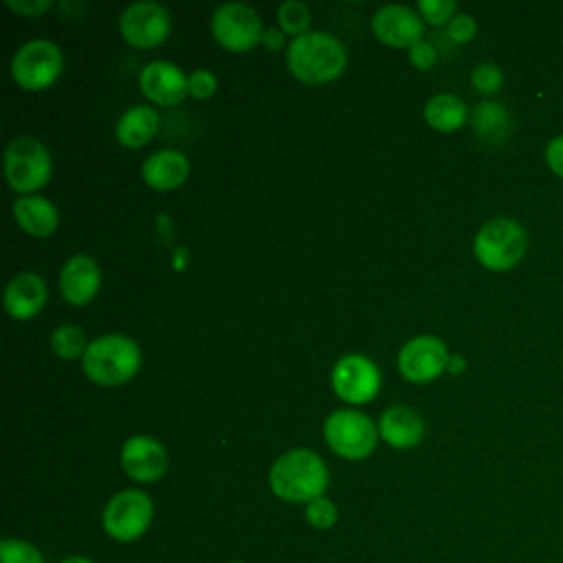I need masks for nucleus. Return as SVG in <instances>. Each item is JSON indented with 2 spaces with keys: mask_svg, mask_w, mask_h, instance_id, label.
<instances>
[{
  "mask_svg": "<svg viewBox=\"0 0 563 563\" xmlns=\"http://www.w3.org/2000/svg\"><path fill=\"white\" fill-rule=\"evenodd\" d=\"M273 493L284 501H306L323 497L328 486V468L310 449H292L277 457L268 475Z\"/></svg>",
  "mask_w": 563,
  "mask_h": 563,
  "instance_id": "obj_1",
  "label": "nucleus"
},
{
  "mask_svg": "<svg viewBox=\"0 0 563 563\" xmlns=\"http://www.w3.org/2000/svg\"><path fill=\"white\" fill-rule=\"evenodd\" d=\"M347 55L343 44L321 31L297 35L288 46V70L303 84H325L336 79L345 68Z\"/></svg>",
  "mask_w": 563,
  "mask_h": 563,
  "instance_id": "obj_2",
  "label": "nucleus"
},
{
  "mask_svg": "<svg viewBox=\"0 0 563 563\" xmlns=\"http://www.w3.org/2000/svg\"><path fill=\"white\" fill-rule=\"evenodd\" d=\"M81 367L84 374L99 385H121L139 372L141 350L123 334H103L88 343Z\"/></svg>",
  "mask_w": 563,
  "mask_h": 563,
  "instance_id": "obj_3",
  "label": "nucleus"
},
{
  "mask_svg": "<svg viewBox=\"0 0 563 563\" xmlns=\"http://www.w3.org/2000/svg\"><path fill=\"white\" fill-rule=\"evenodd\" d=\"M528 251V233L512 218L488 220L473 240L475 260L488 271L515 268Z\"/></svg>",
  "mask_w": 563,
  "mask_h": 563,
  "instance_id": "obj_4",
  "label": "nucleus"
},
{
  "mask_svg": "<svg viewBox=\"0 0 563 563\" xmlns=\"http://www.w3.org/2000/svg\"><path fill=\"white\" fill-rule=\"evenodd\" d=\"M53 161L48 150L35 136H18L4 152V176L13 191L31 194L51 178Z\"/></svg>",
  "mask_w": 563,
  "mask_h": 563,
  "instance_id": "obj_5",
  "label": "nucleus"
},
{
  "mask_svg": "<svg viewBox=\"0 0 563 563\" xmlns=\"http://www.w3.org/2000/svg\"><path fill=\"white\" fill-rule=\"evenodd\" d=\"M323 435L336 455L345 460H363L374 451L378 429L361 411L336 409L325 418Z\"/></svg>",
  "mask_w": 563,
  "mask_h": 563,
  "instance_id": "obj_6",
  "label": "nucleus"
},
{
  "mask_svg": "<svg viewBox=\"0 0 563 563\" xmlns=\"http://www.w3.org/2000/svg\"><path fill=\"white\" fill-rule=\"evenodd\" d=\"M62 51L48 40H31L11 59V77L22 90H46L62 73Z\"/></svg>",
  "mask_w": 563,
  "mask_h": 563,
  "instance_id": "obj_7",
  "label": "nucleus"
},
{
  "mask_svg": "<svg viewBox=\"0 0 563 563\" xmlns=\"http://www.w3.org/2000/svg\"><path fill=\"white\" fill-rule=\"evenodd\" d=\"M152 515V499L136 488H128L108 501L103 510V528L117 541H134L147 530Z\"/></svg>",
  "mask_w": 563,
  "mask_h": 563,
  "instance_id": "obj_8",
  "label": "nucleus"
},
{
  "mask_svg": "<svg viewBox=\"0 0 563 563\" xmlns=\"http://www.w3.org/2000/svg\"><path fill=\"white\" fill-rule=\"evenodd\" d=\"M211 33L220 46L233 53H244L262 42V20L249 4L229 2L216 9L211 18Z\"/></svg>",
  "mask_w": 563,
  "mask_h": 563,
  "instance_id": "obj_9",
  "label": "nucleus"
},
{
  "mask_svg": "<svg viewBox=\"0 0 563 563\" xmlns=\"http://www.w3.org/2000/svg\"><path fill=\"white\" fill-rule=\"evenodd\" d=\"M119 31L128 44L152 48L167 40L172 31V18L167 9L156 2H134L121 13Z\"/></svg>",
  "mask_w": 563,
  "mask_h": 563,
  "instance_id": "obj_10",
  "label": "nucleus"
},
{
  "mask_svg": "<svg viewBox=\"0 0 563 563\" xmlns=\"http://www.w3.org/2000/svg\"><path fill=\"white\" fill-rule=\"evenodd\" d=\"M332 387L350 405L369 402L380 387L378 367L363 354H347L332 369Z\"/></svg>",
  "mask_w": 563,
  "mask_h": 563,
  "instance_id": "obj_11",
  "label": "nucleus"
},
{
  "mask_svg": "<svg viewBox=\"0 0 563 563\" xmlns=\"http://www.w3.org/2000/svg\"><path fill=\"white\" fill-rule=\"evenodd\" d=\"M449 350L444 341L431 334H420L407 341L398 352V369L411 383H427L446 369Z\"/></svg>",
  "mask_w": 563,
  "mask_h": 563,
  "instance_id": "obj_12",
  "label": "nucleus"
},
{
  "mask_svg": "<svg viewBox=\"0 0 563 563\" xmlns=\"http://www.w3.org/2000/svg\"><path fill=\"white\" fill-rule=\"evenodd\" d=\"M372 29L383 44L396 48H411L422 42L424 35L422 18L402 4H387L378 9L372 18Z\"/></svg>",
  "mask_w": 563,
  "mask_h": 563,
  "instance_id": "obj_13",
  "label": "nucleus"
},
{
  "mask_svg": "<svg viewBox=\"0 0 563 563\" xmlns=\"http://www.w3.org/2000/svg\"><path fill=\"white\" fill-rule=\"evenodd\" d=\"M123 471L136 482H156L167 471V453L152 435H132L121 449Z\"/></svg>",
  "mask_w": 563,
  "mask_h": 563,
  "instance_id": "obj_14",
  "label": "nucleus"
},
{
  "mask_svg": "<svg viewBox=\"0 0 563 563\" xmlns=\"http://www.w3.org/2000/svg\"><path fill=\"white\" fill-rule=\"evenodd\" d=\"M143 95L158 106H176L189 95V77L172 62H152L141 70Z\"/></svg>",
  "mask_w": 563,
  "mask_h": 563,
  "instance_id": "obj_15",
  "label": "nucleus"
},
{
  "mask_svg": "<svg viewBox=\"0 0 563 563\" xmlns=\"http://www.w3.org/2000/svg\"><path fill=\"white\" fill-rule=\"evenodd\" d=\"M101 284V273L99 266L92 257L88 255H75L70 257L62 273H59V290L62 297L73 303V306H84L88 303Z\"/></svg>",
  "mask_w": 563,
  "mask_h": 563,
  "instance_id": "obj_16",
  "label": "nucleus"
},
{
  "mask_svg": "<svg viewBox=\"0 0 563 563\" xmlns=\"http://www.w3.org/2000/svg\"><path fill=\"white\" fill-rule=\"evenodd\" d=\"M46 301V284L35 273H18L4 290V308L13 319H33Z\"/></svg>",
  "mask_w": 563,
  "mask_h": 563,
  "instance_id": "obj_17",
  "label": "nucleus"
},
{
  "mask_svg": "<svg viewBox=\"0 0 563 563\" xmlns=\"http://www.w3.org/2000/svg\"><path fill=\"white\" fill-rule=\"evenodd\" d=\"M378 433L387 444L396 449H411L420 444L424 435V420L416 409L407 405H394L387 411H383Z\"/></svg>",
  "mask_w": 563,
  "mask_h": 563,
  "instance_id": "obj_18",
  "label": "nucleus"
},
{
  "mask_svg": "<svg viewBox=\"0 0 563 563\" xmlns=\"http://www.w3.org/2000/svg\"><path fill=\"white\" fill-rule=\"evenodd\" d=\"M141 174L150 187L158 191H169L185 183L189 174V161L185 158L183 152L158 150L145 158Z\"/></svg>",
  "mask_w": 563,
  "mask_h": 563,
  "instance_id": "obj_19",
  "label": "nucleus"
},
{
  "mask_svg": "<svg viewBox=\"0 0 563 563\" xmlns=\"http://www.w3.org/2000/svg\"><path fill=\"white\" fill-rule=\"evenodd\" d=\"M13 218L18 227L35 238H46L57 229L59 216L51 200L42 196H22L13 202Z\"/></svg>",
  "mask_w": 563,
  "mask_h": 563,
  "instance_id": "obj_20",
  "label": "nucleus"
},
{
  "mask_svg": "<svg viewBox=\"0 0 563 563\" xmlns=\"http://www.w3.org/2000/svg\"><path fill=\"white\" fill-rule=\"evenodd\" d=\"M158 130V112L150 106L125 110L117 123V139L125 147H141L154 139Z\"/></svg>",
  "mask_w": 563,
  "mask_h": 563,
  "instance_id": "obj_21",
  "label": "nucleus"
},
{
  "mask_svg": "<svg viewBox=\"0 0 563 563\" xmlns=\"http://www.w3.org/2000/svg\"><path fill=\"white\" fill-rule=\"evenodd\" d=\"M473 132L486 143H504L512 132V117L499 101H482L473 110Z\"/></svg>",
  "mask_w": 563,
  "mask_h": 563,
  "instance_id": "obj_22",
  "label": "nucleus"
},
{
  "mask_svg": "<svg viewBox=\"0 0 563 563\" xmlns=\"http://www.w3.org/2000/svg\"><path fill=\"white\" fill-rule=\"evenodd\" d=\"M468 110L464 101L455 95H435L424 106V119L427 123L438 132H453L466 123Z\"/></svg>",
  "mask_w": 563,
  "mask_h": 563,
  "instance_id": "obj_23",
  "label": "nucleus"
},
{
  "mask_svg": "<svg viewBox=\"0 0 563 563\" xmlns=\"http://www.w3.org/2000/svg\"><path fill=\"white\" fill-rule=\"evenodd\" d=\"M51 347L57 356L62 358H77L86 354V336L84 330L79 325H59L53 334H51Z\"/></svg>",
  "mask_w": 563,
  "mask_h": 563,
  "instance_id": "obj_24",
  "label": "nucleus"
},
{
  "mask_svg": "<svg viewBox=\"0 0 563 563\" xmlns=\"http://www.w3.org/2000/svg\"><path fill=\"white\" fill-rule=\"evenodd\" d=\"M277 20L282 24V31L292 33V35H303L308 33V24H310V11L303 2L297 0H288L277 9Z\"/></svg>",
  "mask_w": 563,
  "mask_h": 563,
  "instance_id": "obj_25",
  "label": "nucleus"
},
{
  "mask_svg": "<svg viewBox=\"0 0 563 563\" xmlns=\"http://www.w3.org/2000/svg\"><path fill=\"white\" fill-rule=\"evenodd\" d=\"M0 563H44V559L29 541L4 539L0 543Z\"/></svg>",
  "mask_w": 563,
  "mask_h": 563,
  "instance_id": "obj_26",
  "label": "nucleus"
},
{
  "mask_svg": "<svg viewBox=\"0 0 563 563\" xmlns=\"http://www.w3.org/2000/svg\"><path fill=\"white\" fill-rule=\"evenodd\" d=\"M471 81L475 86V90H479L482 95H493L504 86V73L497 64L493 62H484L479 66H475Z\"/></svg>",
  "mask_w": 563,
  "mask_h": 563,
  "instance_id": "obj_27",
  "label": "nucleus"
},
{
  "mask_svg": "<svg viewBox=\"0 0 563 563\" xmlns=\"http://www.w3.org/2000/svg\"><path fill=\"white\" fill-rule=\"evenodd\" d=\"M418 11L429 24L442 26V24H449L453 20L455 2L453 0H420Z\"/></svg>",
  "mask_w": 563,
  "mask_h": 563,
  "instance_id": "obj_28",
  "label": "nucleus"
},
{
  "mask_svg": "<svg viewBox=\"0 0 563 563\" xmlns=\"http://www.w3.org/2000/svg\"><path fill=\"white\" fill-rule=\"evenodd\" d=\"M306 519L312 528L317 530H325L330 526H334L336 521V508L330 499L325 497H317L306 506Z\"/></svg>",
  "mask_w": 563,
  "mask_h": 563,
  "instance_id": "obj_29",
  "label": "nucleus"
},
{
  "mask_svg": "<svg viewBox=\"0 0 563 563\" xmlns=\"http://www.w3.org/2000/svg\"><path fill=\"white\" fill-rule=\"evenodd\" d=\"M477 33V24L475 20L468 15V13H457L453 15V20L446 24V35L457 42V44H464V42H471Z\"/></svg>",
  "mask_w": 563,
  "mask_h": 563,
  "instance_id": "obj_30",
  "label": "nucleus"
},
{
  "mask_svg": "<svg viewBox=\"0 0 563 563\" xmlns=\"http://www.w3.org/2000/svg\"><path fill=\"white\" fill-rule=\"evenodd\" d=\"M216 92V77L205 70V68H198L189 75V95H194L196 99H207Z\"/></svg>",
  "mask_w": 563,
  "mask_h": 563,
  "instance_id": "obj_31",
  "label": "nucleus"
},
{
  "mask_svg": "<svg viewBox=\"0 0 563 563\" xmlns=\"http://www.w3.org/2000/svg\"><path fill=\"white\" fill-rule=\"evenodd\" d=\"M438 59V53L435 48L429 44V42H418L409 48V62L418 68V70H429Z\"/></svg>",
  "mask_w": 563,
  "mask_h": 563,
  "instance_id": "obj_32",
  "label": "nucleus"
},
{
  "mask_svg": "<svg viewBox=\"0 0 563 563\" xmlns=\"http://www.w3.org/2000/svg\"><path fill=\"white\" fill-rule=\"evenodd\" d=\"M545 165L563 180V134H556L545 145Z\"/></svg>",
  "mask_w": 563,
  "mask_h": 563,
  "instance_id": "obj_33",
  "label": "nucleus"
},
{
  "mask_svg": "<svg viewBox=\"0 0 563 563\" xmlns=\"http://www.w3.org/2000/svg\"><path fill=\"white\" fill-rule=\"evenodd\" d=\"M7 7L20 15L37 18L51 9V2L48 0H7Z\"/></svg>",
  "mask_w": 563,
  "mask_h": 563,
  "instance_id": "obj_34",
  "label": "nucleus"
},
{
  "mask_svg": "<svg viewBox=\"0 0 563 563\" xmlns=\"http://www.w3.org/2000/svg\"><path fill=\"white\" fill-rule=\"evenodd\" d=\"M262 44H264L268 51H279L282 44H284L282 31H277V29H266L264 35H262Z\"/></svg>",
  "mask_w": 563,
  "mask_h": 563,
  "instance_id": "obj_35",
  "label": "nucleus"
},
{
  "mask_svg": "<svg viewBox=\"0 0 563 563\" xmlns=\"http://www.w3.org/2000/svg\"><path fill=\"white\" fill-rule=\"evenodd\" d=\"M446 369L451 374H462L466 369V358L462 354H449V361H446Z\"/></svg>",
  "mask_w": 563,
  "mask_h": 563,
  "instance_id": "obj_36",
  "label": "nucleus"
},
{
  "mask_svg": "<svg viewBox=\"0 0 563 563\" xmlns=\"http://www.w3.org/2000/svg\"><path fill=\"white\" fill-rule=\"evenodd\" d=\"M62 563H92V561L86 559V556H68V559H64Z\"/></svg>",
  "mask_w": 563,
  "mask_h": 563,
  "instance_id": "obj_37",
  "label": "nucleus"
},
{
  "mask_svg": "<svg viewBox=\"0 0 563 563\" xmlns=\"http://www.w3.org/2000/svg\"><path fill=\"white\" fill-rule=\"evenodd\" d=\"M231 563H244V561H231Z\"/></svg>",
  "mask_w": 563,
  "mask_h": 563,
  "instance_id": "obj_38",
  "label": "nucleus"
}]
</instances>
